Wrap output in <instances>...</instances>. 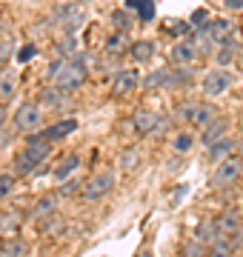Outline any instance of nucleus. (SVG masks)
<instances>
[{"label": "nucleus", "instance_id": "a211bd4d", "mask_svg": "<svg viewBox=\"0 0 243 257\" xmlns=\"http://www.w3.org/2000/svg\"><path fill=\"white\" fill-rule=\"evenodd\" d=\"M132 60H138V63H149L152 57H155V40H138V43H132Z\"/></svg>", "mask_w": 243, "mask_h": 257}, {"label": "nucleus", "instance_id": "ea45409f", "mask_svg": "<svg viewBox=\"0 0 243 257\" xmlns=\"http://www.w3.org/2000/svg\"><path fill=\"white\" fill-rule=\"evenodd\" d=\"M229 240H232V246H234V248H240V246H243V229L237 231L234 237H229Z\"/></svg>", "mask_w": 243, "mask_h": 257}, {"label": "nucleus", "instance_id": "1a4fd4ad", "mask_svg": "<svg viewBox=\"0 0 243 257\" xmlns=\"http://www.w3.org/2000/svg\"><path fill=\"white\" fill-rule=\"evenodd\" d=\"M215 226H217V234H220V237H234V234L243 229V214L234 211V209H229L215 220Z\"/></svg>", "mask_w": 243, "mask_h": 257}, {"label": "nucleus", "instance_id": "4c0bfd02", "mask_svg": "<svg viewBox=\"0 0 243 257\" xmlns=\"http://www.w3.org/2000/svg\"><path fill=\"white\" fill-rule=\"evenodd\" d=\"M35 52H38L35 46H23V52H20V63H26L29 57H35Z\"/></svg>", "mask_w": 243, "mask_h": 257}, {"label": "nucleus", "instance_id": "a18cd8bd", "mask_svg": "<svg viewBox=\"0 0 243 257\" xmlns=\"http://www.w3.org/2000/svg\"><path fill=\"white\" fill-rule=\"evenodd\" d=\"M77 3H89V0H77Z\"/></svg>", "mask_w": 243, "mask_h": 257}, {"label": "nucleus", "instance_id": "2f4dec72", "mask_svg": "<svg viewBox=\"0 0 243 257\" xmlns=\"http://www.w3.org/2000/svg\"><path fill=\"white\" fill-rule=\"evenodd\" d=\"M141 163V152L138 149H132V152H123V160H120V166L126 169V172H132L135 166Z\"/></svg>", "mask_w": 243, "mask_h": 257}, {"label": "nucleus", "instance_id": "20e7f679", "mask_svg": "<svg viewBox=\"0 0 243 257\" xmlns=\"http://www.w3.org/2000/svg\"><path fill=\"white\" fill-rule=\"evenodd\" d=\"M240 175H243V163L237 157H229L223 163H217L215 175H212V186H215V189H232V186L240 180Z\"/></svg>", "mask_w": 243, "mask_h": 257}, {"label": "nucleus", "instance_id": "bb28decb", "mask_svg": "<svg viewBox=\"0 0 243 257\" xmlns=\"http://www.w3.org/2000/svg\"><path fill=\"white\" fill-rule=\"evenodd\" d=\"M63 92H57V89H46L43 92V97H40V106H43V111L46 109H63Z\"/></svg>", "mask_w": 243, "mask_h": 257}, {"label": "nucleus", "instance_id": "6e6552de", "mask_svg": "<svg viewBox=\"0 0 243 257\" xmlns=\"http://www.w3.org/2000/svg\"><path fill=\"white\" fill-rule=\"evenodd\" d=\"M169 57H172V66H175V69H189V66L197 60V49L192 46L189 40H180V43L172 46Z\"/></svg>", "mask_w": 243, "mask_h": 257}, {"label": "nucleus", "instance_id": "f8f14e48", "mask_svg": "<svg viewBox=\"0 0 243 257\" xmlns=\"http://www.w3.org/2000/svg\"><path fill=\"white\" fill-rule=\"evenodd\" d=\"M77 128V120H60V123H55V126H49V128H43L38 138L40 140H46V143H57V140H63V138H69L72 132Z\"/></svg>", "mask_w": 243, "mask_h": 257}, {"label": "nucleus", "instance_id": "393cba45", "mask_svg": "<svg viewBox=\"0 0 243 257\" xmlns=\"http://www.w3.org/2000/svg\"><path fill=\"white\" fill-rule=\"evenodd\" d=\"M217 237H220V234H217V226H215V223H200V226L195 229V240H200L203 246H206V243L212 246Z\"/></svg>", "mask_w": 243, "mask_h": 257}, {"label": "nucleus", "instance_id": "c03bdc74", "mask_svg": "<svg viewBox=\"0 0 243 257\" xmlns=\"http://www.w3.org/2000/svg\"><path fill=\"white\" fill-rule=\"evenodd\" d=\"M237 66H240V69H243V52H240V55H237Z\"/></svg>", "mask_w": 243, "mask_h": 257}, {"label": "nucleus", "instance_id": "412c9836", "mask_svg": "<svg viewBox=\"0 0 243 257\" xmlns=\"http://www.w3.org/2000/svg\"><path fill=\"white\" fill-rule=\"evenodd\" d=\"M129 49L132 46H129V40H126V35H117V32H114V35L106 40L103 52H106L109 57H117V55H123V52H129Z\"/></svg>", "mask_w": 243, "mask_h": 257}, {"label": "nucleus", "instance_id": "4be33fe9", "mask_svg": "<svg viewBox=\"0 0 243 257\" xmlns=\"http://www.w3.org/2000/svg\"><path fill=\"white\" fill-rule=\"evenodd\" d=\"M26 254V243L20 237H9L0 243V257H23Z\"/></svg>", "mask_w": 243, "mask_h": 257}, {"label": "nucleus", "instance_id": "aec40b11", "mask_svg": "<svg viewBox=\"0 0 243 257\" xmlns=\"http://www.w3.org/2000/svg\"><path fill=\"white\" fill-rule=\"evenodd\" d=\"M18 89V72L15 69H6L0 74V100H9L12 94Z\"/></svg>", "mask_w": 243, "mask_h": 257}, {"label": "nucleus", "instance_id": "7ed1b4c3", "mask_svg": "<svg viewBox=\"0 0 243 257\" xmlns=\"http://www.w3.org/2000/svg\"><path fill=\"white\" fill-rule=\"evenodd\" d=\"M114 189V172H109V169H103V172H97L94 177H89L83 186V200L94 203V200H103L106 194Z\"/></svg>", "mask_w": 243, "mask_h": 257}, {"label": "nucleus", "instance_id": "6ab92c4d", "mask_svg": "<svg viewBox=\"0 0 243 257\" xmlns=\"http://www.w3.org/2000/svg\"><path fill=\"white\" fill-rule=\"evenodd\" d=\"M132 20H135V18H132L129 9H114L112 15H109V23L114 26V32H117V35H126V32H129Z\"/></svg>", "mask_w": 243, "mask_h": 257}, {"label": "nucleus", "instance_id": "7c9ffc66", "mask_svg": "<svg viewBox=\"0 0 243 257\" xmlns=\"http://www.w3.org/2000/svg\"><path fill=\"white\" fill-rule=\"evenodd\" d=\"M189 23H192V29H206L212 20H209V12L206 9H195L192 12V18H189Z\"/></svg>", "mask_w": 243, "mask_h": 257}, {"label": "nucleus", "instance_id": "cd10ccee", "mask_svg": "<svg viewBox=\"0 0 243 257\" xmlns=\"http://www.w3.org/2000/svg\"><path fill=\"white\" fill-rule=\"evenodd\" d=\"M77 166H80V157H77V155H69L63 163L55 169V177H57V180H66V177H69V175L77 169Z\"/></svg>", "mask_w": 243, "mask_h": 257}, {"label": "nucleus", "instance_id": "ddd939ff", "mask_svg": "<svg viewBox=\"0 0 243 257\" xmlns=\"http://www.w3.org/2000/svg\"><path fill=\"white\" fill-rule=\"evenodd\" d=\"M215 120H217V109H215V106H209V103H195L192 117H189L192 126H195V128H209Z\"/></svg>", "mask_w": 243, "mask_h": 257}, {"label": "nucleus", "instance_id": "0eeeda50", "mask_svg": "<svg viewBox=\"0 0 243 257\" xmlns=\"http://www.w3.org/2000/svg\"><path fill=\"white\" fill-rule=\"evenodd\" d=\"M229 89H232V74L226 72V69L209 72L203 77V83H200V92H203L206 97H220V94H226Z\"/></svg>", "mask_w": 243, "mask_h": 257}, {"label": "nucleus", "instance_id": "72a5a7b5", "mask_svg": "<svg viewBox=\"0 0 243 257\" xmlns=\"http://www.w3.org/2000/svg\"><path fill=\"white\" fill-rule=\"evenodd\" d=\"M12 189H15V175H0V200L9 197Z\"/></svg>", "mask_w": 243, "mask_h": 257}, {"label": "nucleus", "instance_id": "b1692460", "mask_svg": "<svg viewBox=\"0 0 243 257\" xmlns=\"http://www.w3.org/2000/svg\"><path fill=\"white\" fill-rule=\"evenodd\" d=\"M55 52L63 57V60H72V57L80 52V46H77V40L72 35H66L63 40H57V43H55Z\"/></svg>", "mask_w": 243, "mask_h": 257}, {"label": "nucleus", "instance_id": "5701e85b", "mask_svg": "<svg viewBox=\"0 0 243 257\" xmlns=\"http://www.w3.org/2000/svg\"><path fill=\"white\" fill-rule=\"evenodd\" d=\"M232 149H234V140L232 138H223L220 143H215V146L209 149V157H212V160H217V163H223V160H229V157H232Z\"/></svg>", "mask_w": 243, "mask_h": 257}, {"label": "nucleus", "instance_id": "473e14b6", "mask_svg": "<svg viewBox=\"0 0 243 257\" xmlns=\"http://www.w3.org/2000/svg\"><path fill=\"white\" fill-rule=\"evenodd\" d=\"M52 211H55V200L46 197V200H40L38 206H35V217H49Z\"/></svg>", "mask_w": 243, "mask_h": 257}, {"label": "nucleus", "instance_id": "a19ab883", "mask_svg": "<svg viewBox=\"0 0 243 257\" xmlns=\"http://www.w3.org/2000/svg\"><path fill=\"white\" fill-rule=\"evenodd\" d=\"M6 120H9V111L0 106V132H3V126H6Z\"/></svg>", "mask_w": 243, "mask_h": 257}, {"label": "nucleus", "instance_id": "39448f33", "mask_svg": "<svg viewBox=\"0 0 243 257\" xmlns=\"http://www.w3.org/2000/svg\"><path fill=\"white\" fill-rule=\"evenodd\" d=\"M52 80H55V89H57V92L69 94V92H75V89H80V86H83L86 72L80 69V66H75L72 60H66L63 69H60V72H57V77H52Z\"/></svg>", "mask_w": 243, "mask_h": 257}, {"label": "nucleus", "instance_id": "e433bc0d", "mask_svg": "<svg viewBox=\"0 0 243 257\" xmlns=\"http://www.w3.org/2000/svg\"><path fill=\"white\" fill-rule=\"evenodd\" d=\"M189 29H192V23H175L172 26V35H189Z\"/></svg>", "mask_w": 243, "mask_h": 257}, {"label": "nucleus", "instance_id": "c9c22d12", "mask_svg": "<svg viewBox=\"0 0 243 257\" xmlns=\"http://www.w3.org/2000/svg\"><path fill=\"white\" fill-rule=\"evenodd\" d=\"M175 149H178V152H189V149H192V138H189V135L175 138Z\"/></svg>", "mask_w": 243, "mask_h": 257}, {"label": "nucleus", "instance_id": "9b49d317", "mask_svg": "<svg viewBox=\"0 0 243 257\" xmlns=\"http://www.w3.org/2000/svg\"><path fill=\"white\" fill-rule=\"evenodd\" d=\"M138 86H141V77H138L135 69H132V72H120L112 80V94L114 97H126V94H132Z\"/></svg>", "mask_w": 243, "mask_h": 257}, {"label": "nucleus", "instance_id": "a878e982", "mask_svg": "<svg viewBox=\"0 0 243 257\" xmlns=\"http://www.w3.org/2000/svg\"><path fill=\"white\" fill-rule=\"evenodd\" d=\"M234 254V246L229 237H217L212 246H209V257H232Z\"/></svg>", "mask_w": 243, "mask_h": 257}, {"label": "nucleus", "instance_id": "c756f323", "mask_svg": "<svg viewBox=\"0 0 243 257\" xmlns=\"http://www.w3.org/2000/svg\"><path fill=\"white\" fill-rule=\"evenodd\" d=\"M183 257H209V248L200 243V240H192L183 246Z\"/></svg>", "mask_w": 243, "mask_h": 257}, {"label": "nucleus", "instance_id": "9d476101", "mask_svg": "<svg viewBox=\"0 0 243 257\" xmlns=\"http://www.w3.org/2000/svg\"><path fill=\"white\" fill-rule=\"evenodd\" d=\"M132 126H135L138 135H152V132L160 126V114L152 111V109H138L135 117H132Z\"/></svg>", "mask_w": 243, "mask_h": 257}, {"label": "nucleus", "instance_id": "79ce46f5", "mask_svg": "<svg viewBox=\"0 0 243 257\" xmlns=\"http://www.w3.org/2000/svg\"><path fill=\"white\" fill-rule=\"evenodd\" d=\"M3 143H9V135H3V132H0V146H3Z\"/></svg>", "mask_w": 243, "mask_h": 257}, {"label": "nucleus", "instance_id": "f257e3e1", "mask_svg": "<svg viewBox=\"0 0 243 257\" xmlns=\"http://www.w3.org/2000/svg\"><path fill=\"white\" fill-rule=\"evenodd\" d=\"M49 155H52V143L40 140L38 135H32V138H29V146L15 157V172H18V175H29V172H32L35 166L43 163Z\"/></svg>", "mask_w": 243, "mask_h": 257}, {"label": "nucleus", "instance_id": "2eb2a0df", "mask_svg": "<svg viewBox=\"0 0 243 257\" xmlns=\"http://www.w3.org/2000/svg\"><path fill=\"white\" fill-rule=\"evenodd\" d=\"M209 37H212V43H220L223 46L226 40H232V32H234V23L232 20H212L209 26H206Z\"/></svg>", "mask_w": 243, "mask_h": 257}, {"label": "nucleus", "instance_id": "4468645a", "mask_svg": "<svg viewBox=\"0 0 243 257\" xmlns=\"http://www.w3.org/2000/svg\"><path fill=\"white\" fill-rule=\"evenodd\" d=\"M226 128H229V123H226V117H217L215 123L209 128H203V135H200V143H203L206 149H212L215 143H220V140L226 138Z\"/></svg>", "mask_w": 243, "mask_h": 257}, {"label": "nucleus", "instance_id": "58836bf2", "mask_svg": "<svg viewBox=\"0 0 243 257\" xmlns=\"http://www.w3.org/2000/svg\"><path fill=\"white\" fill-rule=\"evenodd\" d=\"M223 3H226V9H234V12L243 9V0H223Z\"/></svg>", "mask_w": 243, "mask_h": 257}, {"label": "nucleus", "instance_id": "f03ea898", "mask_svg": "<svg viewBox=\"0 0 243 257\" xmlns=\"http://www.w3.org/2000/svg\"><path fill=\"white\" fill-rule=\"evenodd\" d=\"M15 128L18 132H38L40 123H43V106L40 103H20L18 111H15Z\"/></svg>", "mask_w": 243, "mask_h": 257}, {"label": "nucleus", "instance_id": "dca6fc26", "mask_svg": "<svg viewBox=\"0 0 243 257\" xmlns=\"http://www.w3.org/2000/svg\"><path fill=\"white\" fill-rule=\"evenodd\" d=\"M20 223H23V217H20V211H15V209L3 211V214H0V234H3L6 240H9V237H18Z\"/></svg>", "mask_w": 243, "mask_h": 257}, {"label": "nucleus", "instance_id": "f3484780", "mask_svg": "<svg viewBox=\"0 0 243 257\" xmlns=\"http://www.w3.org/2000/svg\"><path fill=\"white\" fill-rule=\"evenodd\" d=\"M126 9L138 12V20L141 23H152L155 20V3L152 0H126Z\"/></svg>", "mask_w": 243, "mask_h": 257}, {"label": "nucleus", "instance_id": "c85d7f7f", "mask_svg": "<svg viewBox=\"0 0 243 257\" xmlns=\"http://www.w3.org/2000/svg\"><path fill=\"white\" fill-rule=\"evenodd\" d=\"M234 52H237V43L234 40H226L223 46L217 49V66H229L234 60Z\"/></svg>", "mask_w": 243, "mask_h": 257}, {"label": "nucleus", "instance_id": "423d86ee", "mask_svg": "<svg viewBox=\"0 0 243 257\" xmlns=\"http://www.w3.org/2000/svg\"><path fill=\"white\" fill-rule=\"evenodd\" d=\"M55 18L60 20V26H63V32H77V29L86 23V9H83V3H66V6H60V9L55 12Z\"/></svg>", "mask_w": 243, "mask_h": 257}, {"label": "nucleus", "instance_id": "f704fd0d", "mask_svg": "<svg viewBox=\"0 0 243 257\" xmlns=\"http://www.w3.org/2000/svg\"><path fill=\"white\" fill-rule=\"evenodd\" d=\"M12 49H15V43H12V40H6V43H0V66H6V63H9Z\"/></svg>", "mask_w": 243, "mask_h": 257}, {"label": "nucleus", "instance_id": "37998d69", "mask_svg": "<svg viewBox=\"0 0 243 257\" xmlns=\"http://www.w3.org/2000/svg\"><path fill=\"white\" fill-rule=\"evenodd\" d=\"M138 257H152V251H146V248H143V251H141Z\"/></svg>", "mask_w": 243, "mask_h": 257}]
</instances>
